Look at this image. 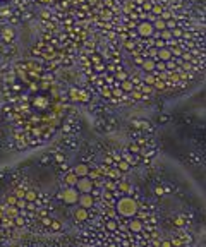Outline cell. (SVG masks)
I'll use <instances>...</instances> for the list:
<instances>
[{"instance_id":"6da1fadb","label":"cell","mask_w":206,"mask_h":247,"mask_svg":"<svg viewBox=\"0 0 206 247\" xmlns=\"http://www.w3.org/2000/svg\"><path fill=\"white\" fill-rule=\"evenodd\" d=\"M117 211L125 218H130L137 213V203L132 197H120L117 201Z\"/></svg>"},{"instance_id":"7a4b0ae2","label":"cell","mask_w":206,"mask_h":247,"mask_svg":"<svg viewBox=\"0 0 206 247\" xmlns=\"http://www.w3.org/2000/svg\"><path fill=\"white\" fill-rule=\"evenodd\" d=\"M60 197L64 199L65 204H76V203H77V197H79V194H77V189H76V187H70V185H69L65 191H62Z\"/></svg>"},{"instance_id":"3957f363","label":"cell","mask_w":206,"mask_h":247,"mask_svg":"<svg viewBox=\"0 0 206 247\" xmlns=\"http://www.w3.org/2000/svg\"><path fill=\"white\" fill-rule=\"evenodd\" d=\"M74 187L79 192H91V189H93V180H91L88 175H86V177H79Z\"/></svg>"},{"instance_id":"277c9868","label":"cell","mask_w":206,"mask_h":247,"mask_svg":"<svg viewBox=\"0 0 206 247\" xmlns=\"http://www.w3.org/2000/svg\"><path fill=\"white\" fill-rule=\"evenodd\" d=\"M153 33H155V27H153V24L148 22V21H144V22H141V24L137 26V34H141V36H144V38L151 36Z\"/></svg>"},{"instance_id":"5b68a950","label":"cell","mask_w":206,"mask_h":247,"mask_svg":"<svg viewBox=\"0 0 206 247\" xmlns=\"http://www.w3.org/2000/svg\"><path fill=\"white\" fill-rule=\"evenodd\" d=\"M77 203L82 206V208H91L93 206V196H91V192H81V196L77 197Z\"/></svg>"},{"instance_id":"8992f818","label":"cell","mask_w":206,"mask_h":247,"mask_svg":"<svg viewBox=\"0 0 206 247\" xmlns=\"http://www.w3.org/2000/svg\"><path fill=\"white\" fill-rule=\"evenodd\" d=\"M156 58H160V60H163V62H167V60H172L173 58V55H172V52L168 50V48H158V52H156Z\"/></svg>"},{"instance_id":"52a82bcc","label":"cell","mask_w":206,"mask_h":247,"mask_svg":"<svg viewBox=\"0 0 206 247\" xmlns=\"http://www.w3.org/2000/svg\"><path fill=\"white\" fill-rule=\"evenodd\" d=\"M88 209H86V208H77V209H76L74 211V220L76 221H86V220H88Z\"/></svg>"},{"instance_id":"ba28073f","label":"cell","mask_w":206,"mask_h":247,"mask_svg":"<svg viewBox=\"0 0 206 247\" xmlns=\"http://www.w3.org/2000/svg\"><path fill=\"white\" fill-rule=\"evenodd\" d=\"M77 175V177H86L88 175V172H89V166L88 165H77V166H74V170H72Z\"/></svg>"},{"instance_id":"9c48e42d","label":"cell","mask_w":206,"mask_h":247,"mask_svg":"<svg viewBox=\"0 0 206 247\" xmlns=\"http://www.w3.org/2000/svg\"><path fill=\"white\" fill-rule=\"evenodd\" d=\"M155 64H156V62L153 60V58H144L143 64H141V67H143V70H146V72H155Z\"/></svg>"},{"instance_id":"30bf717a","label":"cell","mask_w":206,"mask_h":247,"mask_svg":"<svg viewBox=\"0 0 206 247\" xmlns=\"http://www.w3.org/2000/svg\"><path fill=\"white\" fill-rule=\"evenodd\" d=\"M2 38L5 41H12L14 38H16V31L14 29H10V27H7V29H4L2 31Z\"/></svg>"},{"instance_id":"8fae6325","label":"cell","mask_w":206,"mask_h":247,"mask_svg":"<svg viewBox=\"0 0 206 247\" xmlns=\"http://www.w3.org/2000/svg\"><path fill=\"white\" fill-rule=\"evenodd\" d=\"M129 228H130V232L137 233V232H141V230H143V223H141L139 220H132V221L129 223Z\"/></svg>"},{"instance_id":"7c38bea8","label":"cell","mask_w":206,"mask_h":247,"mask_svg":"<svg viewBox=\"0 0 206 247\" xmlns=\"http://www.w3.org/2000/svg\"><path fill=\"white\" fill-rule=\"evenodd\" d=\"M120 89L125 91V93H130V91L134 89V84H132L130 81H127V79H124V81L120 82Z\"/></svg>"},{"instance_id":"4fadbf2b","label":"cell","mask_w":206,"mask_h":247,"mask_svg":"<svg viewBox=\"0 0 206 247\" xmlns=\"http://www.w3.org/2000/svg\"><path fill=\"white\" fill-rule=\"evenodd\" d=\"M77 178H79V177L76 175L74 172H70V173H69L67 177H65V184H67V185H70V187H74V185H76V182H77Z\"/></svg>"},{"instance_id":"5bb4252c","label":"cell","mask_w":206,"mask_h":247,"mask_svg":"<svg viewBox=\"0 0 206 247\" xmlns=\"http://www.w3.org/2000/svg\"><path fill=\"white\" fill-rule=\"evenodd\" d=\"M153 27H155V29H158V31H162V29H167V24H165V21L162 19V17H156V21H155Z\"/></svg>"},{"instance_id":"9a60e30c","label":"cell","mask_w":206,"mask_h":247,"mask_svg":"<svg viewBox=\"0 0 206 247\" xmlns=\"http://www.w3.org/2000/svg\"><path fill=\"white\" fill-rule=\"evenodd\" d=\"M17 214H19V209H17V206L7 208V216H9V218H16Z\"/></svg>"},{"instance_id":"2e32d148","label":"cell","mask_w":206,"mask_h":247,"mask_svg":"<svg viewBox=\"0 0 206 247\" xmlns=\"http://www.w3.org/2000/svg\"><path fill=\"white\" fill-rule=\"evenodd\" d=\"M24 199H26L27 203H33L34 199H36V194H34V191H27V192H24Z\"/></svg>"},{"instance_id":"e0dca14e","label":"cell","mask_w":206,"mask_h":247,"mask_svg":"<svg viewBox=\"0 0 206 247\" xmlns=\"http://www.w3.org/2000/svg\"><path fill=\"white\" fill-rule=\"evenodd\" d=\"M155 81H156V77L151 74V72H148V74L144 75V82H146V84H151V86H153V82H155Z\"/></svg>"},{"instance_id":"ac0fdd59","label":"cell","mask_w":206,"mask_h":247,"mask_svg":"<svg viewBox=\"0 0 206 247\" xmlns=\"http://www.w3.org/2000/svg\"><path fill=\"white\" fill-rule=\"evenodd\" d=\"M69 95H70V98H72V100H76V101H79V89H76V88H70V91H69Z\"/></svg>"},{"instance_id":"d6986e66","label":"cell","mask_w":206,"mask_h":247,"mask_svg":"<svg viewBox=\"0 0 206 247\" xmlns=\"http://www.w3.org/2000/svg\"><path fill=\"white\" fill-rule=\"evenodd\" d=\"M117 168H119L120 172H127V170H129V163H127V161H119Z\"/></svg>"},{"instance_id":"ffe728a7","label":"cell","mask_w":206,"mask_h":247,"mask_svg":"<svg viewBox=\"0 0 206 247\" xmlns=\"http://www.w3.org/2000/svg\"><path fill=\"white\" fill-rule=\"evenodd\" d=\"M107 230H110V232H113V230H117V221H113V220H110V221H107Z\"/></svg>"},{"instance_id":"44dd1931","label":"cell","mask_w":206,"mask_h":247,"mask_svg":"<svg viewBox=\"0 0 206 247\" xmlns=\"http://www.w3.org/2000/svg\"><path fill=\"white\" fill-rule=\"evenodd\" d=\"M170 33H172V36H175V38H179V36H182V34H184L180 27H172V31H170Z\"/></svg>"},{"instance_id":"7402d4cb","label":"cell","mask_w":206,"mask_h":247,"mask_svg":"<svg viewBox=\"0 0 206 247\" xmlns=\"http://www.w3.org/2000/svg\"><path fill=\"white\" fill-rule=\"evenodd\" d=\"M160 36L165 38V40H168V38H172V33L168 31V29H162V31H160Z\"/></svg>"},{"instance_id":"603a6c76","label":"cell","mask_w":206,"mask_h":247,"mask_svg":"<svg viewBox=\"0 0 206 247\" xmlns=\"http://www.w3.org/2000/svg\"><path fill=\"white\" fill-rule=\"evenodd\" d=\"M151 10H153V14H156V17H160V14L163 12V9H162L160 5H153V7H151Z\"/></svg>"},{"instance_id":"cb8c5ba5","label":"cell","mask_w":206,"mask_h":247,"mask_svg":"<svg viewBox=\"0 0 206 247\" xmlns=\"http://www.w3.org/2000/svg\"><path fill=\"white\" fill-rule=\"evenodd\" d=\"M141 91H143V93H146V95H150L151 91H153V86H151V84H143Z\"/></svg>"},{"instance_id":"d4e9b609","label":"cell","mask_w":206,"mask_h":247,"mask_svg":"<svg viewBox=\"0 0 206 247\" xmlns=\"http://www.w3.org/2000/svg\"><path fill=\"white\" fill-rule=\"evenodd\" d=\"M89 100V95L84 93V91H79V101H88Z\"/></svg>"},{"instance_id":"484cf974","label":"cell","mask_w":206,"mask_h":247,"mask_svg":"<svg viewBox=\"0 0 206 247\" xmlns=\"http://www.w3.org/2000/svg\"><path fill=\"white\" fill-rule=\"evenodd\" d=\"M108 173H110V177H120V170L119 168H112V170H108Z\"/></svg>"},{"instance_id":"4316f807","label":"cell","mask_w":206,"mask_h":247,"mask_svg":"<svg viewBox=\"0 0 206 247\" xmlns=\"http://www.w3.org/2000/svg\"><path fill=\"white\" fill-rule=\"evenodd\" d=\"M2 225H4V226H12V220L9 218V216L2 218Z\"/></svg>"},{"instance_id":"83f0119b","label":"cell","mask_w":206,"mask_h":247,"mask_svg":"<svg viewBox=\"0 0 206 247\" xmlns=\"http://www.w3.org/2000/svg\"><path fill=\"white\" fill-rule=\"evenodd\" d=\"M156 69H158V70H165V69H167V67H165V62L160 60L158 64H155V70H156Z\"/></svg>"},{"instance_id":"f1b7e54d","label":"cell","mask_w":206,"mask_h":247,"mask_svg":"<svg viewBox=\"0 0 206 247\" xmlns=\"http://www.w3.org/2000/svg\"><path fill=\"white\" fill-rule=\"evenodd\" d=\"M16 201H17V197H16V196H9V197H7V204L16 206Z\"/></svg>"},{"instance_id":"f546056e","label":"cell","mask_w":206,"mask_h":247,"mask_svg":"<svg viewBox=\"0 0 206 247\" xmlns=\"http://www.w3.org/2000/svg\"><path fill=\"white\" fill-rule=\"evenodd\" d=\"M50 226H52L53 230H60V223H59V221H53V220L50 221Z\"/></svg>"},{"instance_id":"4dcf8cb0","label":"cell","mask_w":206,"mask_h":247,"mask_svg":"<svg viewBox=\"0 0 206 247\" xmlns=\"http://www.w3.org/2000/svg\"><path fill=\"white\" fill-rule=\"evenodd\" d=\"M153 86H155V88H158V89H163L165 88V84L162 81H155V82H153Z\"/></svg>"},{"instance_id":"1f68e13d","label":"cell","mask_w":206,"mask_h":247,"mask_svg":"<svg viewBox=\"0 0 206 247\" xmlns=\"http://www.w3.org/2000/svg\"><path fill=\"white\" fill-rule=\"evenodd\" d=\"M102 95L105 96V98H112V93H110V91H108L107 88H103V89H102Z\"/></svg>"},{"instance_id":"d6a6232c","label":"cell","mask_w":206,"mask_h":247,"mask_svg":"<svg viewBox=\"0 0 206 247\" xmlns=\"http://www.w3.org/2000/svg\"><path fill=\"white\" fill-rule=\"evenodd\" d=\"M125 77H127V75H125V72H122V70H120V72H117V79H119V81H124Z\"/></svg>"},{"instance_id":"836d02e7","label":"cell","mask_w":206,"mask_h":247,"mask_svg":"<svg viewBox=\"0 0 206 247\" xmlns=\"http://www.w3.org/2000/svg\"><path fill=\"white\" fill-rule=\"evenodd\" d=\"M130 93H132V98H134V100H141V98H143V96H141V93H137V91H134V89H132Z\"/></svg>"},{"instance_id":"e575fe53","label":"cell","mask_w":206,"mask_h":247,"mask_svg":"<svg viewBox=\"0 0 206 247\" xmlns=\"http://www.w3.org/2000/svg\"><path fill=\"white\" fill-rule=\"evenodd\" d=\"M143 7H144V10H148V12H150V10H151V7H153V4H151V2H144V4H143Z\"/></svg>"},{"instance_id":"d590c367","label":"cell","mask_w":206,"mask_h":247,"mask_svg":"<svg viewBox=\"0 0 206 247\" xmlns=\"http://www.w3.org/2000/svg\"><path fill=\"white\" fill-rule=\"evenodd\" d=\"M132 10V4H125L124 5V12H130Z\"/></svg>"},{"instance_id":"8d00e7d4","label":"cell","mask_w":206,"mask_h":247,"mask_svg":"<svg viewBox=\"0 0 206 247\" xmlns=\"http://www.w3.org/2000/svg\"><path fill=\"white\" fill-rule=\"evenodd\" d=\"M125 48L127 50H132L134 48V41H125Z\"/></svg>"},{"instance_id":"74e56055","label":"cell","mask_w":206,"mask_h":247,"mask_svg":"<svg viewBox=\"0 0 206 247\" xmlns=\"http://www.w3.org/2000/svg\"><path fill=\"white\" fill-rule=\"evenodd\" d=\"M156 52H158V48H153V50H150V57H151V58H156Z\"/></svg>"},{"instance_id":"f35d334b","label":"cell","mask_w":206,"mask_h":247,"mask_svg":"<svg viewBox=\"0 0 206 247\" xmlns=\"http://www.w3.org/2000/svg\"><path fill=\"white\" fill-rule=\"evenodd\" d=\"M130 151L132 153H139V146L137 144H130Z\"/></svg>"},{"instance_id":"ab89813d","label":"cell","mask_w":206,"mask_h":247,"mask_svg":"<svg viewBox=\"0 0 206 247\" xmlns=\"http://www.w3.org/2000/svg\"><path fill=\"white\" fill-rule=\"evenodd\" d=\"M120 189L122 191H129V184L127 182H120Z\"/></svg>"},{"instance_id":"60d3db41","label":"cell","mask_w":206,"mask_h":247,"mask_svg":"<svg viewBox=\"0 0 206 247\" xmlns=\"http://www.w3.org/2000/svg\"><path fill=\"white\" fill-rule=\"evenodd\" d=\"M160 17H162V19H170V17H172V16H170V14H168V12H162V14H160Z\"/></svg>"},{"instance_id":"b9f144b4","label":"cell","mask_w":206,"mask_h":247,"mask_svg":"<svg viewBox=\"0 0 206 247\" xmlns=\"http://www.w3.org/2000/svg\"><path fill=\"white\" fill-rule=\"evenodd\" d=\"M34 105H38V106H43V105H45V100H43V98H38V100L34 101Z\"/></svg>"},{"instance_id":"7bdbcfd3","label":"cell","mask_w":206,"mask_h":247,"mask_svg":"<svg viewBox=\"0 0 206 247\" xmlns=\"http://www.w3.org/2000/svg\"><path fill=\"white\" fill-rule=\"evenodd\" d=\"M89 178H98V172H88Z\"/></svg>"},{"instance_id":"ee69618b","label":"cell","mask_w":206,"mask_h":247,"mask_svg":"<svg viewBox=\"0 0 206 247\" xmlns=\"http://www.w3.org/2000/svg\"><path fill=\"white\" fill-rule=\"evenodd\" d=\"M155 45H156V48H163V47H165V41H163V40H158Z\"/></svg>"},{"instance_id":"f6af8a7d","label":"cell","mask_w":206,"mask_h":247,"mask_svg":"<svg viewBox=\"0 0 206 247\" xmlns=\"http://www.w3.org/2000/svg\"><path fill=\"white\" fill-rule=\"evenodd\" d=\"M16 197H24V191H22V189H17V192H16Z\"/></svg>"},{"instance_id":"bcb514c9","label":"cell","mask_w":206,"mask_h":247,"mask_svg":"<svg viewBox=\"0 0 206 247\" xmlns=\"http://www.w3.org/2000/svg\"><path fill=\"white\" fill-rule=\"evenodd\" d=\"M184 223H185V221H184L182 218H177V220H175V225H177V226H182Z\"/></svg>"},{"instance_id":"7dc6e473","label":"cell","mask_w":206,"mask_h":247,"mask_svg":"<svg viewBox=\"0 0 206 247\" xmlns=\"http://www.w3.org/2000/svg\"><path fill=\"white\" fill-rule=\"evenodd\" d=\"M165 24H167V29H168V27H175V22H173V21H168V22H165Z\"/></svg>"},{"instance_id":"c3c4849f","label":"cell","mask_w":206,"mask_h":247,"mask_svg":"<svg viewBox=\"0 0 206 247\" xmlns=\"http://www.w3.org/2000/svg\"><path fill=\"white\" fill-rule=\"evenodd\" d=\"M155 192H156L158 196H163V189H162V187H156V189H155Z\"/></svg>"},{"instance_id":"681fc988","label":"cell","mask_w":206,"mask_h":247,"mask_svg":"<svg viewBox=\"0 0 206 247\" xmlns=\"http://www.w3.org/2000/svg\"><path fill=\"white\" fill-rule=\"evenodd\" d=\"M170 52H172V55H180V53H182L179 48H173V50H170Z\"/></svg>"},{"instance_id":"f907efd6","label":"cell","mask_w":206,"mask_h":247,"mask_svg":"<svg viewBox=\"0 0 206 247\" xmlns=\"http://www.w3.org/2000/svg\"><path fill=\"white\" fill-rule=\"evenodd\" d=\"M143 60H144V58H141V57H136V58H134V62H136V64H139V65L143 64Z\"/></svg>"},{"instance_id":"816d5d0a","label":"cell","mask_w":206,"mask_h":247,"mask_svg":"<svg viewBox=\"0 0 206 247\" xmlns=\"http://www.w3.org/2000/svg\"><path fill=\"white\" fill-rule=\"evenodd\" d=\"M96 70H98V72H102V70H105V65H100V64H98V65H96Z\"/></svg>"},{"instance_id":"f5cc1de1","label":"cell","mask_w":206,"mask_h":247,"mask_svg":"<svg viewBox=\"0 0 206 247\" xmlns=\"http://www.w3.org/2000/svg\"><path fill=\"white\" fill-rule=\"evenodd\" d=\"M93 62H95V64H100V57H98V55H93Z\"/></svg>"},{"instance_id":"db71d44e","label":"cell","mask_w":206,"mask_h":247,"mask_svg":"<svg viewBox=\"0 0 206 247\" xmlns=\"http://www.w3.org/2000/svg\"><path fill=\"white\" fill-rule=\"evenodd\" d=\"M50 221H52L50 218H45V220H43V225H48V226H50Z\"/></svg>"},{"instance_id":"11a10c76","label":"cell","mask_w":206,"mask_h":247,"mask_svg":"<svg viewBox=\"0 0 206 247\" xmlns=\"http://www.w3.org/2000/svg\"><path fill=\"white\" fill-rule=\"evenodd\" d=\"M182 57H184L185 60H191V55H189V53H184V55H182Z\"/></svg>"},{"instance_id":"9f6ffc18","label":"cell","mask_w":206,"mask_h":247,"mask_svg":"<svg viewBox=\"0 0 206 247\" xmlns=\"http://www.w3.org/2000/svg\"><path fill=\"white\" fill-rule=\"evenodd\" d=\"M4 218V208H0V220Z\"/></svg>"}]
</instances>
